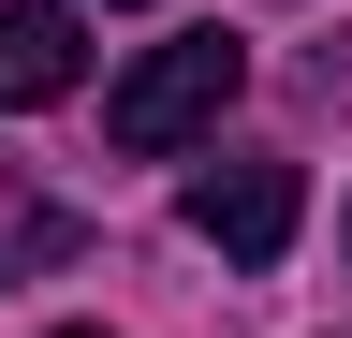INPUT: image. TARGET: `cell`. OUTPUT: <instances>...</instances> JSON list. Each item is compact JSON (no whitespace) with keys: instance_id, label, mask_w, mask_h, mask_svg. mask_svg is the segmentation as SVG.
Listing matches in <instances>:
<instances>
[{"instance_id":"5","label":"cell","mask_w":352,"mask_h":338,"mask_svg":"<svg viewBox=\"0 0 352 338\" xmlns=\"http://www.w3.org/2000/svg\"><path fill=\"white\" fill-rule=\"evenodd\" d=\"M308 89H323V103L352 118V30H338V45H308Z\"/></svg>"},{"instance_id":"6","label":"cell","mask_w":352,"mask_h":338,"mask_svg":"<svg viewBox=\"0 0 352 338\" xmlns=\"http://www.w3.org/2000/svg\"><path fill=\"white\" fill-rule=\"evenodd\" d=\"M59 338H103V324H59Z\"/></svg>"},{"instance_id":"1","label":"cell","mask_w":352,"mask_h":338,"mask_svg":"<svg viewBox=\"0 0 352 338\" xmlns=\"http://www.w3.org/2000/svg\"><path fill=\"white\" fill-rule=\"evenodd\" d=\"M235 89H250V45H235V30H176V45H147V59L103 89V133H118L132 162H176L191 133H220Z\"/></svg>"},{"instance_id":"7","label":"cell","mask_w":352,"mask_h":338,"mask_svg":"<svg viewBox=\"0 0 352 338\" xmlns=\"http://www.w3.org/2000/svg\"><path fill=\"white\" fill-rule=\"evenodd\" d=\"M338 235H352V221H338Z\"/></svg>"},{"instance_id":"3","label":"cell","mask_w":352,"mask_h":338,"mask_svg":"<svg viewBox=\"0 0 352 338\" xmlns=\"http://www.w3.org/2000/svg\"><path fill=\"white\" fill-rule=\"evenodd\" d=\"M88 89V30L59 15V0H15V15H0V103H74Z\"/></svg>"},{"instance_id":"2","label":"cell","mask_w":352,"mask_h":338,"mask_svg":"<svg viewBox=\"0 0 352 338\" xmlns=\"http://www.w3.org/2000/svg\"><path fill=\"white\" fill-rule=\"evenodd\" d=\"M294 221H308V177H294V162H206V177H191V235L220 250V265H279Z\"/></svg>"},{"instance_id":"4","label":"cell","mask_w":352,"mask_h":338,"mask_svg":"<svg viewBox=\"0 0 352 338\" xmlns=\"http://www.w3.org/2000/svg\"><path fill=\"white\" fill-rule=\"evenodd\" d=\"M74 250H88V221H59V206H44V221H15V265H30V279L74 265Z\"/></svg>"}]
</instances>
